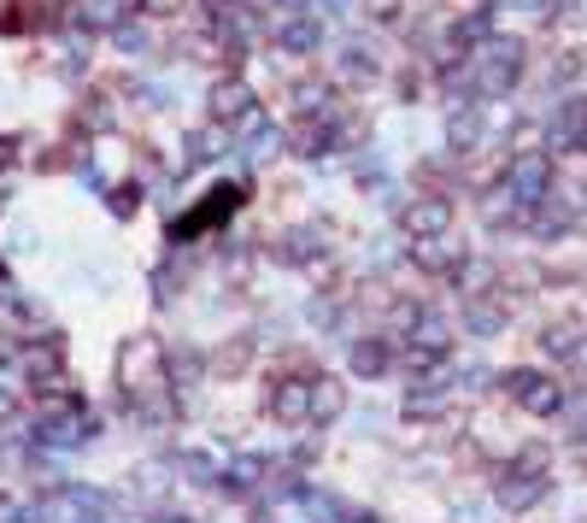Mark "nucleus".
Here are the masks:
<instances>
[{
	"label": "nucleus",
	"mask_w": 587,
	"mask_h": 523,
	"mask_svg": "<svg viewBox=\"0 0 587 523\" xmlns=\"http://www.w3.org/2000/svg\"><path fill=\"white\" fill-rule=\"evenodd\" d=\"M118 382L130 400H147L153 388H165V342L159 335H130L118 347Z\"/></svg>",
	"instance_id": "f257e3e1"
},
{
	"label": "nucleus",
	"mask_w": 587,
	"mask_h": 523,
	"mask_svg": "<svg viewBox=\"0 0 587 523\" xmlns=\"http://www.w3.org/2000/svg\"><path fill=\"white\" fill-rule=\"evenodd\" d=\"M506 388L517 394V407H523L529 418H552V412L564 407V388L552 382V377H534V370H511Z\"/></svg>",
	"instance_id": "f03ea898"
},
{
	"label": "nucleus",
	"mask_w": 587,
	"mask_h": 523,
	"mask_svg": "<svg viewBox=\"0 0 587 523\" xmlns=\"http://www.w3.org/2000/svg\"><path fill=\"white\" fill-rule=\"evenodd\" d=\"M541 494H546V470H534V459L499 470V505H506V512H529Z\"/></svg>",
	"instance_id": "7ed1b4c3"
},
{
	"label": "nucleus",
	"mask_w": 587,
	"mask_h": 523,
	"mask_svg": "<svg viewBox=\"0 0 587 523\" xmlns=\"http://www.w3.org/2000/svg\"><path fill=\"white\" fill-rule=\"evenodd\" d=\"M270 418L276 424H312V377H276L270 382Z\"/></svg>",
	"instance_id": "20e7f679"
},
{
	"label": "nucleus",
	"mask_w": 587,
	"mask_h": 523,
	"mask_svg": "<svg viewBox=\"0 0 587 523\" xmlns=\"http://www.w3.org/2000/svg\"><path fill=\"white\" fill-rule=\"evenodd\" d=\"M400 359L388 342H353V353H347V365H353V377H365V382H376V377H388V365Z\"/></svg>",
	"instance_id": "39448f33"
},
{
	"label": "nucleus",
	"mask_w": 587,
	"mask_h": 523,
	"mask_svg": "<svg viewBox=\"0 0 587 523\" xmlns=\"http://www.w3.org/2000/svg\"><path fill=\"white\" fill-rule=\"evenodd\" d=\"M335 412H341V382L312 370V424H330Z\"/></svg>",
	"instance_id": "423d86ee"
},
{
	"label": "nucleus",
	"mask_w": 587,
	"mask_h": 523,
	"mask_svg": "<svg viewBox=\"0 0 587 523\" xmlns=\"http://www.w3.org/2000/svg\"><path fill=\"white\" fill-rule=\"evenodd\" d=\"M569 365H576V370H587V330H582V342H576V353H569Z\"/></svg>",
	"instance_id": "0eeeda50"
},
{
	"label": "nucleus",
	"mask_w": 587,
	"mask_h": 523,
	"mask_svg": "<svg viewBox=\"0 0 587 523\" xmlns=\"http://www.w3.org/2000/svg\"><path fill=\"white\" fill-rule=\"evenodd\" d=\"M153 7H165V12H177V7H182V0H153Z\"/></svg>",
	"instance_id": "6e6552de"
},
{
	"label": "nucleus",
	"mask_w": 587,
	"mask_h": 523,
	"mask_svg": "<svg viewBox=\"0 0 587 523\" xmlns=\"http://www.w3.org/2000/svg\"><path fill=\"white\" fill-rule=\"evenodd\" d=\"M582 442H587V418H582Z\"/></svg>",
	"instance_id": "1a4fd4ad"
},
{
	"label": "nucleus",
	"mask_w": 587,
	"mask_h": 523,
	"mask_svg": "<svg viewBox=\"0 0 587 523\" xmlns=\"http://www.w3.org/2000/svg\"><path fill=\"white\" fill-rule=\"evenodd\" d=\"M358 523H383V518H358Z\"/></svg>",
	"instance_id": "9d476101"
}]
</instances>
